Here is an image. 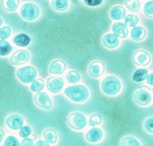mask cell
Returning a JSON list of instances; mask_svg holds the SVG:
<instances>
[{"instance_id":"1","label":"cell","mask_w":153,"mask_h":146,"mask_svg":"<svg viewBox=\"0 0 153 146\" xmlns=\"http://www.w3.org/2000/svg\"><path fill=\"white\" fill-rule=\"evenodd\" d=\"M64 92L70 100L80 103L87 100L90 95L88 88L82 85L68 86L65 89Z\"/></svg>"},{"instance_id":"2","label":"cell","mask_w":153,"mask_h":146,"mask_svg":"<svg viewBox=\"0 0 153 146\" xmlns=\"http://www.w3.org/2000/svg\"><path fill=\"white\" fill-rule=\"evenodd\" d=\"M122 85L118 78L108 76L102 80L101 85L102 91L107 95L112 96L117 94L121 89Z\"/></svg>"},{"instance_id":"3","label":"cell","mask_w":153,"mask_h":146,"mask_svg":"<svg viewBox=\"0 0 153 146\" xmlns=\"http://www.w3.org/2000/svg\"><path fill=\"white\" fill-rule=\"evenodd\" d=\"M68 126L74 130L83 129L87 124L86 117L83 113L79 112H74L69 114L67 118Z\"/></svg>"},{"instance_id":"4","label":"cell","mask_w":153,"mask_h":146,"mask_svg":"<svg viewBox=\"0 0 153 146\" xmlns=\"http://www.w3.org/2000/svg\"><path fill=\"white\" fill-rule=\"evenodd\" d=\"M21 14L25 19L34 20L38 18L40 14V9L37 4L33 3L24 4L21 8Z\"/></svg>"},{"instance_id":"5","label":"cell","mask_w":153,"mask_h":146,"mask_svg":"<svg viewBox=\"0 0 153 146\" xmlns=\"http://www.w3.org/2000/svg\"><path fill=\"white\" fill-rule=\"evenodd\" d=\"M17 76L19 80L22 82L28 84L35 81L37 76V72L35 67L27 66L18 69Z\"/></svg>"},{"instance_id":"6","label":"cell","mask_w":153,"mask_h":146,"mask_svg":"<svg viewBox=\"0 0 153 146\" xmlns=\"http://www.w3.org/2000/svg\"><path fill=\"white\" fill-rule=\"evenodd\" d=\"M34 101L37 106L43 109L50 110L53 108L52 99L46 93L38 92L34 96Z\"/></svg>"},{"instance_id":"7","label":"cell","mask_w":153,"mask_h":146,"mask_svg":"<svg viewBox=\"0 0 153 146\" xmlns=\"http://www.w3.org/2000/svg\"><path fill=\"white\" fill-rule=\"evenodd\" d=\"M64 84L63 79L59 76H50L47 80V88L52 93L60 92L63 88Z\"/></svg>"},{"instance_id":"8","label":"cell","mask_w":153,"mask_h":146,"mask_svg":"<svg viewBox=\"0 0 153 146\" xmlns=\"http://www.w3.org/2000/svg\"><path fill=\"white\" fill-rule=\"evenodd\" d=\"M30 55L27 51L19 49L15 51L11 56L10 61L14 65H20L27 63L29 60Z\"/></svg>"},{"instance_id":"9","label":"cell","mask_w":153,"mask_h":146,"mask_svg":"<svg viewBox=\"0 0 153 146\" xmlns=\"http://www.w3.org/2000/svg\"><path fill=\"white\" fill-rule=\"evenodd\" d=\"M134 63L140 66L148 65L151 61V55L145 50H138L134 53L133 57Z\"/></svg>"},{"instance_id":"10","label":"cell","mask_w":153,"mask_h":146,"mask_svg":"<svg viewBox=\"0 0 153 146\" xmlns=\"http://www.w3.org/2000/svg\"><path fill=\"white\" fill-rule=\"evenodd\" d=\"M134 98L137 104L143 106L149 105L152 101L151 94L143 89H140L136 91Z\"/></svg>"},{"instance_id":"11","label":"cell","mask_w":153,"mask_h":146,"mask_svg":"<svg viewBox=\"0 0 153 146\" xmlns=\"http://www.w3.org/2000/svg\"><path fill=\"white\" fill-rule=\"evenodd\" d=\"M105 67L101 61L95 60L92 62L88 67V73L91 77L97 78L101 76L105 72Z\"/></svg>"},{"instance_id":"12","label":"cell","mask_w":153,"mask_h":146,"mask_svg":"<svg viewBox=\"0 0 153 146\" xmlns=\"http://www.w3.org/2000/svg\"><path fill=\"white\" fill-rule=\"evenodd\" d=\"M103 136V131L101 129L93 127L87 131L85 134V138L88 142L94 143L100 141Z\"/></svg>"},{"instance_id":"13","label":"cell","mask_w":153,"mask_h":146,"mask_svg":"<svg viewBox=\"0 0 153 146\" xmlns=\"http://www.w3.org/2000/svg\"><path fill=\"white\" fill-rule=\"evenodd\" d=\"M6 125L13 130H18L22 127L24 124V120L19 115H12L9 116L6 120Z\"/></svg>"},{"instance_id":"14","label":"cell","mask_w":153,"mask_h":146,"mask_svg":"<svg viewBox=\"0 0 153 146\" xmlns=\"http://www.w3.org/2000/svg\"><path fill=\"white\" fill-rule=\"evenodd\" d=\"M67 68L66 63L61 59L53 61L49 67V73L51 74L61 75L64 73Z\"/></svg>"},{"instance_id":"15","label":"cell","mask_w":153,"mask_h":146,"mask_svg":"<svg viewBox=\"0 0 153 146\" xmlns=\"http://www.w3.org/2000/svg\"><path fill=\"white\" fill-rule=\"evenodd\" d=\"M112 31L116 36L121 38H126L129 33L127 25L121 22L114 23L112 26Z\"/></svg>"},{"instance_id":"16","label":"cell","mask_w":153,"mask_h":146,"mask_svg":"<svg viewBox=\"0 0 153 146\" xmlns=\"http://www.w3.org/2000/svg\"><path fill=\"white\" fill-rule=\"evenodd\" d=\"M102 43L106 47L112 49L119 46L120 40L115 34L110 33L104 36L102 38Z\"/></svg>"},{"instance_id":"17","label":"cell","mask_w":153,"mask_h":146,"mask_svg":"<svg viewBox=\"0 0 153 146\" xmlns=\"http://www.w3.org/2000/svg\"><path fill=\"white\" fill-rule=\"evenodd\" d=\"M126 10L125 8L121 6H115L111 8L110 11V15L111 19L116 20L122 19L126 17Z\"/></svg>"},{"instance_id":"18","label":"cell","mask_w":153,"mask_h":146,"mask_svg":"<svg viewBox=\"0 0 153 146\" xmlns=\"http://www.w3.org/2000/svg\"><path fill=\"white\" fill-rule=\"evenodd\" d=\"M30 38L25 33H22L17 34L13 38L14 44L19 46L26 47L30 43Z\"/></svg>"},{"instance_id":"19","label":"cell","mask_w":153,"mask_h":146,"mask_svg":"<svg viewBox=\"0 0 153 146\" xmlns=\"http://www.w3.org/2000/svg\"><path fill=\"white\" fill-rule=\"evenodd\" d=\"M146 35V31L143 27L137 26L134 27L131 31V37L136 41H140L143 39Z\"/></svg>"},{"instance_id":"20","label":"cell","mask_w":153,"mask_h":146,"mask_svg":"<svg viewBox=\"0 0 153 146\" xmlns=\"http://www.w3.org/2000/svg\"><path fill=\"white\" fill-rule=\"evenodd\" d=\"M43 136L47 142L52 145L55 144L58 139L56 131L51 128L46 129L43 133Z\"/></svg>"},{"instance_id":"21","label":"cell","mask_w":153,"mask_h":146,"mask_svg":"<svg viewBox=\"0 0 153 146\" xmlns=\"http://www.w3.org/2000/svg\"><path fill=\"white\" fill-rule=\"evenodd\" d=\"M148 76V70L144 68H141L137 70L134 73L133 76V80L137 82H140L146 80Z\"/></svg>"},{"instance_id":"22","label":"cell","mask_w":153,"mask_h":146,"mask_svg":"<svg viewBox=\"0 0 153 146\" xmlns=\"http://www.w3.org/2000/svg\"><path fill=\"white\" fill-rule=\"evenodd\" d=\"M53 8L59 11L66 10L69 7V2L67 0H53L52 1Z\"/></svg>"},{"instance_id":"23","label":"cell","mask_w":153,"mask_h":146,"mask_svg":"<svg viewBox=\"0 0 153 146\" xmlns=\"http://www.w3.org/2000/svg\"><path fill=\"white\" fill-rule=\"evenodd\" d=\"M13 47L6 40H0V56H6L12 51Z\"/></svg>"},{"instance_id":"24","label":"cell","mask_w":153,"mask_h":146,"mask_svg":"<svg viewBox=\"0 0 153 146\" xmlns=\"http://www.w3.org/2000/svg\"><path fill=\"white\" fill-rule=\"evenodd\" d=\"M1 2L3 7L9 11H15L19 4V0H4Z\"/></svg>"},{"instance_id":"25","label":"cell","mask_w":153,"mask_h":146,"mask_svg":"<svg viewBox=\"0 0 153 146\" xmlns=\"http://www.w3.org/2000/svg\"><path fill=\"white\" fill-rule=\"evenodd\" d=\"M66 80L70 84H75L81 80L80 74L76 70H71L67 73L66 76Z\"/></svg>"},{"instance_id":"26","label":"cell","mask_w":153,"mask_h":146,"mask_svg":"<svg viewBox=\"0 0 153 146\" xmlns=\"http://www.w3.org/2000/svg\"><path fill=\"white\" fill-rule=\"evenodd\" d=\"M45 87V83L43 79H36L33 81L30 86V89L34 92H39L43 90Z\"/></svg>"},{"instance_id":"27","label":"cell","mask_w":153,"mask_h":146,"mask_svg":"<svg viewBox=\"0 0 153 146\" xmlns=\"http://www.w3.org/2000/svg\"><path fill=\"white\" fill-rule=\"evenodd\" d=\"M102 122V117L99 113H94L91 115L89 118V126L93 128L101 125Z\"/></svg>"},{"instance_id":"28","label":"cell","mask_w":153,"mask_h":146,"mask_svg":"<svg viewBox=\"0 0 153 146\" xmlns=\"http://www.w3.org/2000/svg\"><path fill=\"white\" fill-rule=\"evenodd\" d=\"M125 5L129 10L134 12H137L140 10L141 3L137 0H128L125 3Z\"/></svg>"},{"instance_id":"29","label":"cell","mask_w":153,"mask_h":146,"mask_svg":"<svg viewBox=\"0 0 153 146\" xmlns=\"http://www.w3.org/2000/svg\"><path fill=\"white\" fill-rule=\"evenodd\" d=\"M120 146H142L140 142L133 137L128 136L123 138Z\"/></svg>"},{"instance_id":"30","label":"cell","mask_w":153,"mask_h":146,"mask_svg":"<svg viewBox=\"0 0 153 146\" xmlns=\"http://www.w3.org/2000/svg\"><path fill=\"white\" fill-rule=\"evenodd\" d=\"M138 22L139 19L134 14H128L125 17V24L128 27H135Z\"/></svg>"},{"instance_id":"31","label":"cell","mask_w":153,"mask_h":146,"mask_svg":"<svg viewBox=\"0 0 153 146\" xmlns=\"http://www.w3.org/2000/svg\"><path fill=\"white\" fill-rule=\"evenodd\" d=\"M3 146H21L18 139L13 136H9L4 140Z\"/></svg>"},{"instance_id":"32","label":"cell","mask_w":153,"mask_h":146,"mask_svg":"<svg viewBox=\"0 0 153 146\" xmlns=\"http://www.w3.org/2000/svg\"><path fill=\"white\" fill-rule=\"evenodd\" d=\"M144 12L147 17L153 18V1L146 3L144 6Z\"/></svg>"},{"instance_id":"33","label":"cell","mask_w":153,"mask_h":146,"mask_svg":"<svg viewBox=\"0 0 153 146\" xmlns=\"http://www.w3.org/2000/svg\"><path fill=\"white\" fill-rule=\"evenodd\" d=\"M11 33V29L9 26H4L0 28V38L4 40L8 38Z\"/></svg>"},{"instance_id":"34","label":"cell","mask_w":153,"mask_h":146,"mask_svg":"<svg viewBox=\"0 0 153 146\" xmlns=\"http://www.w3.org/2000/svg\"><path fill=\"white\" fill-rule=\"evenodd\" d=\"M32 130L29 126H26L20 129L19 133L20 136L22 138H27L31 135Z\"/></svg>"},{"instance_id":"35","label":"cell","mask_w":153,"mask_h":146,"mask_svg":"<svg viewBox=\"0 0 153 146\" xmlns=\"http://www.w3.org/2000/svg\"><path fill=\"white\" fill-rule=\"evenodd\" d=\"M144 127L146 131L153 134V118H150L146 121Z\"/></svg>"},{"instance_id":"36","label":"cell","mask_w":153,"mask_h":146,"mask_svg":"<svg viewBox=\"0 0 153 146\" xmlns=\"http://www.w3.org/2000/svg\"><path fill=\"white\" fill-rule=\"evenodd\" d=\"M85 3L86 5L90 6H96L100 5L102 3V1L101 0H85Z\"/></svg>"},{"instance_id":"37","label":"cell","mask_w":153,"mask_h":146,"mask_svg":"<svg viewBox=\"0 0 153 146\" xmlns=\"http://www.w3.org/2000/svg\"><path fill=\"white\" fill-rule=\"evenodd\" d=\"M21 146H34V141L30 138L24 139L22 141Z\"/></svg>"},{"instance_id":"38","label":"cell","mask_w":153,"mask_h":146,"mask_svg":"<svg viewBox=\"0 0 153 146\" xmlns=\"http://www.w3.org/2000/svg\"><path fill=\"white\" fill-rule=\"evenodd\" d=\"M35 146H51L49 145L48 142L46 141H44V140H38L36 143Z\"/></svg>"},{"instance_id":"39","label":"cell","mask_w":153,"mask_h":146,"mask_svg":"<svg viewBox=\"0 0 153 146\" xmlns=\"http://www.w3.org/2000/svg\"><path fill=\"white\" fill-rule=\"evenodd\" d=\"M147 83L150 85H153V73L148 76L147 78Z\"/></svg>"},{"instance_id":"40","label":"cell","mask_w":153,"mask_h":146,"mask_svg":"<svg viewBox=\"0 0 153 146\" xmlns=\"http://www.w3.org/2000/svg\"><path fill=\"white\" fill-rule=\"evenodd\" d=\"M5 132L2 129L0 128V144L2 142L4 138Z\"/></svg>"},{"instance_id":"41","label":"cell","mask_w":153,"mask_h":146,"mask_svg":"<svg viewBox=\"0 0 153 146\" xmlns=\"http://www.w3.org/2000/svg\"><path fill=\"white\" fill-rule=\"evenodd\" d=\"M2 23H3L2 19V18H1V17H0V27H1V26L2 24Z\"/></svg>"},{"instance_id":"42","label":"cell","mask_w":153,"mask_h":146,"mask_svg":"<svg viewBox=\"0 0 153 146\" xmlns=\"http://www.w3.org/2000/svg\"></svg>"}]
</instances>
